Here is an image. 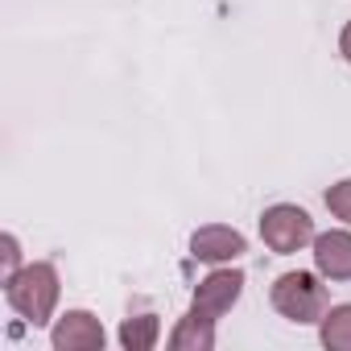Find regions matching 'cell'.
Here are the masks:
<instances>
[{
    "label": "cell",
    "mask_w": 351,
    "mask_h": 351,
    "mask_svg": "<svg viewBox=\"0 0 351 351\" xmlns=\"http://www.w3.org/2000/svg\"><path fill=\"white\" fill-rule=\"evenodd\" d=\"M0 256H5V273H0V281H9V277H17V273H21V244H17V236H13V232L0 236Z\"/></svg>",
    "instance_id": "obj_12"
},
{
    "label": "cell",
    "mask_w": 351,
    "mask_h": 351,
    "mask_svg": "<svg viewBox=\"0 0 351 351\" xmlns=\"http://www.w3.org/2000/svg\"><path fill=\"white\" fill-rule=\"evenodd\" d=\"M314 269L326 281H351V232L314 236Z\"/></svg>",
    "instance_id": "obj_7"
},
{
    "label": "cell",
    "mask_w": 351,
    "mask_h": 351,
    "mask_svg": "<svg viewBox=\"0 0 351 351\" xmlns=\"http://www.w3.org/2000/svg\"><path fill=\"white\" fill-rule=\"evenodd\" d=\"M326 207H330L335 219L351 223V178H343V182H335V186L326 191Z\"/></svg>",
    "instance_id": "obj_11"
},
{
    "label": "cell",
    "mask_w": 351,
    "mask_h": 351,
    "mask_svg": "<svg viewBox=\"0 0 351 351\" xmlns=\"http://www.w3.org/2000/svg\"><path fill=\"white\" fill-rule=\"evenodd\" d=\"M58 269L50 261H34V265H21L17 277L5 281V298L9 306L29 322V326H46L54 318V306H58Z\"/></svg>",
    "instance_id": "obj_1"
},
{
    "label": "cell",
    "mask_w": 351,
    "mask_h": 351,
    "mask_svg": "<svg viewBox=\"0 0 351 351\" xmlns=\"http://www.w3.org/2000/svg\"><path fill=\"white\" fill-rule=\"evenodd\" d=\"M169 347L173 351H211L215 347V318L191 310L186 318H178V326L169 330Z\"/></svg>",
    "instance_id": "obj_8"
},
{
    "label": "cell",
    "mask_w": 351,
    "mask_h": 351,
    "mask_svg": "<svg viewBox=\"0 0 351 351\" xmlns=\"http://www.w3.org/2000/svg\"><path fill=\"white\" fill-rule=\"evenodd\" d=\"M157 339H161L157 314H136V318H124L120 322V347L124 351H153Z\"/></svg>",
    "instance_id": "obj_9"
},
{
    "label": "cell",
    "mask_w": 351,
    "mask_h": 351,
    "mask_svg": "<svg viewBox=\"0 0 351 351\" xmlns=\"http://www.w3.org/2000/svg\"><path fill=\"white\" fill-rule=\"evenodd\" d=\"M269 302L281 318H289L298 326H310V322H322V314H326V285L314 273L293 269V273H281L273 281Z\"/></svg>",
    "instance_id": "obj_2"
},
{
    "label": "cell",
    "mask_w": 351,
    "mask_h": 351,
    "mask_svg": "<svg viewBox=\"0 0 351 351\" xmlns=\"http://www.w3.org/2000/svg\"><path fill=\"white\" fill-rule=\"evenodd\" d=\"M339 54L351 62V21H347V25H343V34H339Z\"/></svg>",
    "instance_id": "obj_13"
},
{
    "label": "cell",
    "mask_w": 351,
    "mask_h": 351,
    "mask_svg": "<svg viewBox=\"0 0 351 351\" xmlns=\"http://www.w3.org/2000/svg\"><path fill=\"white\" fill-rule=\"evenodd\" d=\"M261 240L277 256L302 252L306 244H314V219H310V211H302L293 203H277L261 215Z\"/></svg>",
    "instance_id": "obj_3"
},
{
    "label": "cell",
    "mask_w": 351,
    "mask_h": 351,
    "mask_svg": "<svg viewBox=\"0 0 351 351\" xmlns=\"http://www.w3.org/2000/svg\"><path fill=\"white\" fill-rule=\"evenodd\" d=\"M318 339H322V347H330V351H351V302L330 306V310L322 314Z\"/></svg>",
    "instance_id": "obj_10"
},
{
    "label": "cell",
    "mask_w": 351,
    "mask_h": 351,
    "mask_svg": "<svg viewBox=\"0 0 351 351\" xmlns=\"http://www.w3.org/2000/svg\"><path fill=\"white\" fill-rule=\"evenodd\" d=\"M50 343H54V351H104L108 335H104V322L91 310H66L54 322Z\"/></svg>",
    "instance_id": "obj_5"
},
{
    "label": "cell",
    "mask_w": 351,
    "mask_h": 351,
    "mask_svg": "<svg viewBox=\"0 0 351 351\" xmlns=\"http://www.w3.org/2000/svg\"><path fill=\"white\" fill-rule=\"evenodd\" d=\"M244 252H248V240L236 228H223V223H207L191 236V256L207 261V265H232Z\"/></svg>",
    "instance_id": "obj_6"
},
{
    "label": "cell",
    "mask_w": 351,
    "mask_h": 351,
    "mask_svg": "<svg viewBox=\"0 0 351 351\" xmlns=\"http://www.w3.org/2000/svg\"><path fill=\"white\" fill-rule=\"evenodd\" d=\"M240 293H244V273H240V269H215V273H207V277L195 285L191 310H199V314H207V318L219 322V318L240 302Z\"/></svg>",
    "instance_id": "obj_4"
}]
</instances>
